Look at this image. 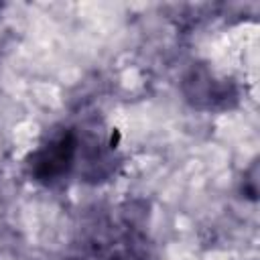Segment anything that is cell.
<instances>
[{"label": "cell", "instance_id": "obj_2", "mask_svg": "<svg viewBox=\"0 0 260 260\" xmlns=\"http://www.w3.org/2000/svg\"><path fill=\"white\" fill-rule=\"evenodd\" d=\"M181 91L185 100L203 112H223L238 104V85L228 79L215 75L207 65H193L183 77Z\"/></svg>", "mask_w": 260, "mask_h": 260}, {"label": "cell", "instance_id": "obj_1", "mask_svg": "<svg viewBox=\"0 0 260 260\" xmlns=\"http://www.w3.org/2000/svg\"><path fill=\"white\" fill-rule=\"evenodd\" d=\"M79 154V134L71 128H63L51 134L39 148L26 158L28 175L45 185H53L65 179L75 167Z\"/></svg>", "mask_w": 260, "mask_h": 260}]
</instances>
